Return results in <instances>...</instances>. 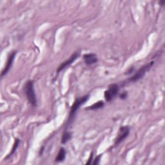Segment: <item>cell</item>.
<instances>
[{
    "label": "cell",
    "instance_id": "ba28073f",
    "mask_svg": "<svg viewBox=\"0 0 165 165\" xmlns=\"http://www.w3.org/2000/svg\"><path fill=\"white\" fill-rule=\"evenodd\" d=\"M83 60L85 64L87 65H94L98 61L96 54L94 53H89L85 54L83 56Z\"/></svg>",
    "mask_w": 165,
    "mask_h": 165
},
{
    "label": "cell",
    "instance_id": "e0dca14e",
    "mask_svg": "<svg viewBox=\"0 0 165 165\" xmlns=\"http://www.w3.org/2000/svg\"><path fill=\"white\" fill-rule=\"evenodd\" d=\"M159 3V4L161 7H163L165 4V1H164V0H162V1H160Z\"/></svg>",
    "mask_w": 165,
    "mask_h": 165
},
{
    "label": "cell",
    "instance_id": "8992f818",
    "mask_svg": "<svg viewBox=\"0 0 165 165\" xmlns=\"http://www.w3.org/2000/svg\"><path fill=\"white\" fill-rule=\"evenodd\" d=\"M80 56V52L79 51H76L74 54L71 55V56L67 60L65 61L63 63H62L60 66H59L57 69V72L60 73L61 71H63L65 68L68 67L69 65L72 64Z\"/></svg>",
    "mask_w": 165,
    "mask_h": 165
},
{
    "label": "cell",
    "instance_id": "30bf717a",
    "mask_svg": "<svg viewBox=\"0 0 165 165\" xmlns=\"http://www.w3.org/2000/svg\"><path fill=\"white\" fill-rule=\"evenodd\" d=\"M66 157V150L64 148H61L60 151L58 152V154L56 158V162L60 163V162H62L63 161Z\"/></svg>",
    "mask_w": 165,
    "mask_h": 165
},
{
    "label": "cell",
    "instance_id": "3957f363",
    "mask_svg": "<svg viewBox=\"0 0 165 165\" xmlns=\"http://www.w3.org/2000/svg\"><path fill=\"white\" fill-rule=\"evenodd\" d=\"M153 64H154V61H151L147 64L142 66V67L135 73V74L132 76L129 79V81L134 83L141 79L142 78H143L144 76H145L146 72H147L149 70H150V68L152 67Z\"/></svg>",
    "mask_w": 165,
    "mask_h": 165
},
{
    "label": "cell",
    "instance_id": "2e32d148",
    "mask_svg": "<svg viewBox=\"0 0 165 165\" xmlns=\"http://www.w3.org/2000/svg\"><path fill=\"white\" fill-rule=\"evenodd\" d=\"M134 68L133 67H131L130 69H128V71H126V72L125 73V74H130L132 73H133L134 71Z\"/></svg>",
    "mask_w": 165,
    "mask_h": 165
},
{
    "label": "cell",
    "instance_id": "5b68a950",
    "mask_svg": "<svg viewBox=\"0 0 165 165\" xmlns=\"http://www.w3.org/2000/svg\"><path fill=\"white\" fill-rule=\"evenodd\" d=\"M130 132V128L128 126H123L120 127L118 134L115 140V145H119L121 142H122L125 139Z\"/></svg>",
    "mask_w": 165,
    "mask_h": 165
},
{
    "label": "cell",
    "instance_id": "8fae6325",
    "mask_svg": "<svg viewBox=\"0 0 165 165\" xmlns=\"http://www.w3.org/2000/svg\"><path fill=\"white\" fill-rule=\"evenodd\" d=\"M72 138V135L69 132L65 130L63 135H62V137H61V142L62 144H65L67 143V142H68L70 140H71V139Z\"/></svg>",
    "mask_w": 165,
    "mask_h": 165
},
{
    "label": "cell",
    "instance_id": "7a4b0ae2",
    "mask_svg": "<svg viewBox=\"0 0 165 165\" xmlns=\"http://www.w3.org/2000/svg\"><path fill=\"white\" fill-rule=\"evenodd\" d=\"M24 92L27 96V100L30 102V104L34 107H37L38 100L34 90V81H27L24 86Z\"/></svg>",
    "mask_w": 165,
    "mask_h": 165
},
{
    "label": "cell",
    "instance_id": "6da1fadb",
    "mask_svg": "<svg viewBox=\"0 0 165 165\" xmlns=\"http://www.w3.org/2000/svg\"><path fill=\"white\" fill-rule=\"evenodd\" d=\"M89 97H90V95H85V96H84L77 98L75 100V101L74 102V104L72 105V107L71 108V111H70L69 113L68 119L67 124V127H68L70 124H71V123H72V121L74 118V117L76 114V112H78L79 108L89 100Z\"/></svg>",
    "mask_w": 165,
    "mask_h": 165
},
{
    "label": "cell",
    "instance_id": "7c38bea8",
    "mask_svg": "<svg viewBox=\"0 0 165 165\" xmlns=\"http://www.w3.org/2000/svg\"><path fill=\"white\" fill-rule=\"evenodd\" d=\"M20 140L19 139H17V138L15 139V142H14V144L13 147L12 148V151H11V152L10 153V154L8 156H7V157L11 156L12 154H14V153H15L16 150H17V148L18 147V146H19V145H20Z\"/></svg>",
    "mask_w": 165,
    "mask_h": 165
},
{
    "label": "cell",
    "instance_id": "4fadbf2b",
    "mask_svg": "<svg viewBox=\"0 0 165 165\" xmlns=\"http://www.w3.org/2000/svg\"><path fill=\"white\" fill-rule=\"evenodd\" d=\"M101 157V155H100L99 156H97V157H96V158L94 159V161H93L92 163V164H94V165H97V164H100Z\"/></svg>",
    "mask_w": 165,
    "mask_h": 165
},
{
    "label": "cell",
    "instance_id": "5bb4252c",
    "mask_svg": "<svg viewBox=\"0 0 165 165\" xmlns=\"http://www.w3.org/2000/svg\"><path fill=\"white\" fill-rule=\"evenodd\" d=\"M127 92H123L122 94H121L120 95V98L121 99V100H125V99L127 97Z\"/></svg>",
    "mask_w": 165,
    "mask_h": 165
},
{
    "label": "cell",
    "instance_id": "9c48e42d",
    "mask_svg": "<svg viewBox=\"0 0 165 165\" xmlns=\"http://www.w3.org/2000/svg\"><path fill=\"white\" fill-rule=\"evenodd\" d=\"M104 106V102L102 101H100L95 102L94 105L90 106V107L86 108V110H96L101 109L102 108H103Z\"/></svg>",
    "mask_w": 165,
    "mask_h": 165
},
{
    "label": "cell",
    "instance_id": "277c9868",
    "mask_svg": "<svg viewBox=\"0 0 165 165\" xmlns=\"http://www.w3.org/2000/svg\"><path fill=\"white\" fill-rule=\"evenodd\" d=\"M119 91V86L116 83L109 85L108 89L105 92V99L106 101L110 102L114 99Z\"/></svg>",
    "mask_w": 165,
    "mask_h": 165
},
{
    "label": "cell",
    "instance_id": "52a82bcc",
    "mask_svg": "<svg viewBox=\"0 0 165 165\" xmlns=\"http://www.w3.org/2000/svg\"><path fill=\"white\" fill-rule=\"evenodd\" d=\"M16 54H17L16 51H14V52H12L9 55L8 59H7V63H6L5 67L1 72V78H3V76H5L7 73L9 72V71L13 65L14 59H15L16 56Z\"/></svg>",
    "mask_w": 165,
    "mask_h": 165
},
{
    "label": "cell",
    "instance_id": "9a60e30c",
    "mask_svg": "<svg viewBox=\"0 0 165 165\" xmlns=\"http://www.w3.org/2000/svg\"><path fill=\"white\" fill-rule=\"evenodd\" d=\"M89 161H87V163H86V164H92V161L93 160V153H92L91 154H90V156L89 157V159H88Z\"/></svg>",
    "mask_w": 165,
    "mask_h": 165
}]
</instances>
